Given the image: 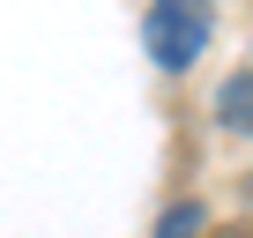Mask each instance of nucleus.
Here are the masks:
<instances>
[{"label":"nucleus","mask_w":253,"mask_h":238,"mask_svg":"<svg viewBox=\"0 0 253 238\" xmlns=\"http://www.w3.org/2000/svg\"><path fill=\"white\" fill-rule=\"evenodd\" d=\"M231 238H253V231H231Z\"/></svg>","instance_id":"obj_5"},{"label":"nucleus","mask_w":253,"mask_h":238,"mask_svg":"<svg viewBox=\"0 0 253 238\" xmlns=\"http://www.w3.org/2000/svg\"><path fill=\"white\" fill-rule=\"evenodd\" d=\"M238 201H246V208H253V171H246V179H238Z\"/></svg>","instance_id":"obj_4"},{"label":"nucleus","mask_w":253,"mask_h":238,"mask_svg":"<svg viewBox=\"0 0 253 238\" xmlns=\"http://www.w3.org/2000/svg\"><path fill=\"white\" fill-rule=\"evenodd\" d=\"M216 127L223 134H253V67H231L216 89Z\"/></svg>","instance_id":"obj_2"},{"label":"nucleus","mask_w":253,"mask_h":238,"mask_svg":"<svg viewBox=\"0 0 253 238\" xmlns=\"http://www.w3.org/2000/svg\"><path fill=\"white\" fill-rule=\"evenodd\" d=\"M209 38H216V15L201 8V0H157V8L142 15V45H149V60L164 75H186L209 52Z\"/></svg>","instance_id":"obj_1"},{"label":"nucleus","mask_w":253,"mask_h":238,"mask_svg":"<svg viewBox=\"0 0 253 238\" xmlns=\"http://www.w3.org/2000/svg\"><path fill=\"white\" fill-rule=\"evenodd\" d=\"M201 231H209L201 201H179V208H164V216H157V231H149V238H201Z\"/></svg>","instance_id":"obj_3"}]
</instances>
